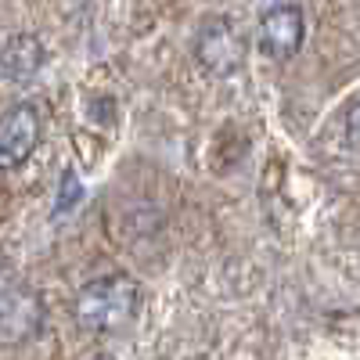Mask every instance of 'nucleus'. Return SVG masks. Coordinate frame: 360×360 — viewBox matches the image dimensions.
Returning a JSON list of instances; mask_svg holds the SVG:
<instances>
[{
	"label": "nucleus",
	"mask_w": 360,
	"mask_h": 360,
	"mask_svg": "<svg viewBox=\"0 0 360 360\" xmlns=\"http://www.w3.org/2000/svg\"><path fill=\"white\" fill-rule=\"evenodd\" d=\"M40 144V115L33 105H15L0 115V169L22 166Z\"/></svg>",
	"instance_id": "nucleus-3"
},
{
	"label": "nucleus",
	"mask_w": 360,
	"mask_h": 360,
	"mask_svg": "<svg viewBox=\"0 0 360 360\" xmlns=\"http://www.w3.org/2000/svg\"><path fill=\"white\" fill-rule=\"evenodd\" d=\"M83 198V188H79V176L69 169L65 176H62V191H58V202H54V213L62 217V213H69V209L76 205Z\"/></svg>",
	"instance_id": "nucleus-7"
},
{
	"label": "nucleus",
	"mask_w": 360,
	"mask_h": 360,
	"mask_svg": "<svg viewBox=\"0 0 360 360\" xmlns=\"http://www.w3.org/2000/svg\"><path fill=\"white\" fill-rule=\"evenodd\" d=\"M303 37H307V22L295 4H278L259 18V51L266 58L285 62L303 47Z\"/></svg>",
	"instance_id": "nucleus-4"
},
{
	"label": "nucleus",
	"mask_w": 360,
	"mask_h": 360,
	"mask_svg": "<svg viewBox=\"0 0 360 360\" xmlns=\"http://www.w3.org/2000/svg\"><path fill=\"white\" fill-rule=\"evenodd\" d=\"M137 303H141V292H137L134 278L105 274V278L79 288L76 321H79V328H86V332L112 335V332H123V328L137 317Z\"/></svg>",
	"instance_id": "nucleus-1"
},
{
	"label": "nucleus",
	"mask_w": 360,
	"mask_h": 360,
	"mask_svg": "<svg viewBox=\"0 0 360 360\" xmlns=\"http://www.w3.org/2000/svg\"><path fill=\"white\" fill-rule=\"evenodd\" d=\"M90 360H115L112 353H98V356H90Z\"/></svg>",
	"instance_id": "nucleus-9"
},
{
	"label": "nucleus",
	"mask_w": 360,
	"mask_h": 360,
	"mask_svg": "<svg viewBox=\"0 0 360 360\" xmlns=\"http://www.w3.org/2000/svg\"><path fill=\"white\" fill-rule=\"evenodd\" d=\"M40 65H44V47H40L37 37H29V33L11 37L4 44V51H0V72H4V79H11V83L29 79Z\"/></svg>",
	"instance_id": "nucleus-6"
},
{
	"label": "nucleus",
	"mask_w": 360,
	"mask_h": 360,
	"mask_svg": "<svg viewBox=\"0 0 360 360\" xmlns=\"http://www.w3.org/2000/svg\"><path fill=\"white\" fill-rule=\"evenodd\" d=\"M40 328V299L33 292H8L0 295V339L22 342Z\"/></svg>",
	"instance_id": "nucleus-5"
},
{
	"label": "nucleus",
	"mask_w": 360,
	"mask_h": 360,
	"mask_svg": "<svg viewBox=\"0 0 360 360\" xmlns=\"http://www.w3.org/2000/svg\"><path fill=\"white\" fill-rule=\"evenodd\" d=\"M346 137H349V144L360 148V101H353L346 108Z\"/></svg>",
	"instance_id": "nucleus-8"
},
{
	"label": "nucleus",
	"mask_w": 360,
	"mask_h": 360,
	"mask_svg": "<svg viewBox=\"0 0 360 360\" xmlns=\"http://www.w3.org/2000/svg\"><path fill=\"white\" fill-rule=\"evenodd\" d=\"M195 54L213 76H231L242 65L245 44L238 37V29L231 25V18H209L202 22L198 37H195Z\"/></svg>",
	"instance_id": "nucleus-2"
}]
</instances>
